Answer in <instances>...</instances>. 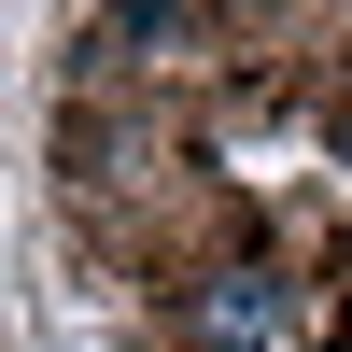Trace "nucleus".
<instances>
[{"instance_id": "1", "label": "nucleus", "mask_w": 352, "mask_h": 352, "mask_svg": "<svg viewBox=\"0 0 352 352\" xmlns=\"http://www.w3.org/2000/svg\"><path fill=\"white\" fill-rule=\"evenodd\" d=\"M268 324H282L268 282H212V310H197V338H268Z\"/></svg>"}]
</instances>
